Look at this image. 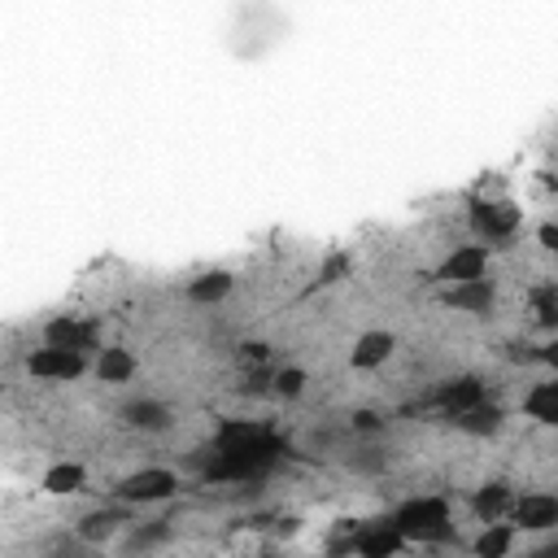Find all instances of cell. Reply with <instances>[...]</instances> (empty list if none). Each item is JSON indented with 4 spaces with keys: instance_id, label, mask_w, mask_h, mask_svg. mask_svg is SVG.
I'll list each match as a JSON object with an SVG mask.
<instances>
[{
    "instance_id": "9a60e30c",
    "label": "cell",
    "mask_w": 558,
    "mask_h": 558,
    "mask_svg": "<svg viewBox=\"0 0 558 558\" xmlns=\"http://www.w3.org/2000/svg\"><path fill=\"white\" fill-rule=\"evenodd\" d=\"M449 423H453L458 432H466V436H497V432H501V423H506V410H501V405H493V401H480V405H471V410L453 414Z\"/></svg>"
},
{
    "instance_id": "2e32d148",
    "label": "cell",
    "mask_w": 558,
    "mask_h": 558,
    "mask_svg": "<svg viewBox=\"0 0 558 558\" xmlns=\"http://www.w3.org/2000/svg\"><path fill=\"white\" fill-rule=\"evenodd\" d=\"M39 488H44L48 497H74V493L87 488V466H83V462H52V466L44 471Z\"/></svg>"
},
{
    "instance_id": "4316f807",
    "label": "cell",
    "mask_w": 558,
    "mask_h": 558,
    "mask_svg": "<svg viewBox=\"0 0 558 558\" xmlns=\"http://www.w3.org/2000/svg\"><path fill=\"white\" fill-rule=\"evenodd\" d=\"M536 240H541L549 253H558V227H554V222H545V227L536 231Z\"/></svg>"
},
{
    "instance_id": "7c38bea8",
    "label": "cell",
    "mask_w": 558,
    "mask_h": 558,
    "mask_svg": "<svg viewBox=\"0 0 558 558\" xmlns=\"http://www.w3.org/2000/svg\"><path fill=\"white\" fill-rule=\"evenodd\" d=\"M118 423L131 432H166L174 423V410L157 397H131L118 405Z\"/></svg>"
},
{
    "instance_id": "cb8c5ba5",
    "label": "cell",
    "mask_w": 558,
    "mask_h": 558,
    "mask_svg": "<svg viewBox=\"0 0 558 558\" xmlns=\"http://www.w3.org/2000/svg\"><path fill=\"white\" fill-rule=\"evenodd\" d=\"M532 310H536V323L541 327H558V288H545L532 296Z\"/></svg>"
},
{
    "instance_id": "83f0119b",
    "label": "cell",
    "mask_w": 558,
    "mask_h": 558,
    "mask_svg": "<svg viewBox=\"0 0 558 558\" xmlns=\"http://www.w3.org/2000/svg\"><path fill=\"white\" fill-rule=\"evenodd\" d=\"M240 362H266V344H240Z\"/></svg>"
},
{
    "instance_id": "d6986e66",
    "label": "cell",
    "mask_w": 558,
    "mask_h": 558,
    "mask_svg": "<svg viewBox=\"0 0 558 558\" xmlns=\"http://www.w3.org/2000/svg\"><path fill=\"white\" fill-rule=\"evenodd\" d=\"M235 288V279H231V270H205V275H196V279H187V288H183V296L192 301V305H218L227 292Z\"/></svg>"
},
{
    "instance_id": "d4e9b609",
    "label": "cell",
    "mask_w": 558,
    "mask_h": 558,
    "mask_svg": "<svg viewBox=\"0 0 558 558\" xmlns=\"http://www.w3.org/2000/svg\"><path fill=\"white\" fill-rule=\"evenodd\" d=\"M536 362H545V366L558 375V336H554V340H545V344L536 349Z\"/></svg>"
},
{
    "instance_id": "5bb4252c",
    "label": "cell",
    "mask_w": 558,
    "mask_h": 558,
    "mask_svg": "<svg viewBox=\"0 0 558 558\" xmlns=\"http://www.w3.org/2000/svg\"><path fill=\"white\" fill-rule=\"evenodd\" d=\"M510 506H514V488H510L506 480H488V484H484V488H475V497H471V514H475L480 523L506 519V514H510Z\"/></svg>"
},
{
    "instance_id": "e0dca14e",
    "label": "cell",
    "mask_w": 558,
    "mask_h": 558,
    "mask_svg": "<svg viewBox=\"0 0 558 558\" xmlns=\"http://www.w3.org/2000/svg\"><path fill=\"white\" fill-rule=\"evenodd\" d=\"M135 371H140V362H135L131 349H122V344L96 349V375H100V384H126Z\"/></svg>"
},
{
    "instance_id": "4fadbf2b",
    "label": "cell",
    "mask_w": 558,
    "mask_h": 558,
    "mask_svg": "<svg viewBox=\"0 0 558 558\" xmlns=\"http://www.w3.org/2000/svg\"><path fill=\"white\" fill-rule=\"evenodd\" d=\"M392 349H397L392 331H362L353 340V349H349V366L353 371H375V366H384L392 357Z\"/></svg>"
},
{
    "instance_id": "44dd1931",
    "label": "cell",
    "mask_w": 558,
    "mask_h": 558,
    "mask_svg": "<svg viewBox=\"0 0 558 558\" xmlns=\"http://www.w3.org/2000/svg\"><path fill=\"white\" fill-rule=\"evenodd\" d=\"M514 523H501V519H493V523H484V532L471 541V549L480 554V558H501V554H510L514 549Z\"/></svg>"
},
{
    "instance_id": "ac0fdd59",
    "label": "cell",
    "mask_w": 558,
    "mask_h": 558,
    "mask_svg": "<svg viewBox=\"0 0 558 558\" xmlns=\"http://www.w3.org/2000/svg\"><path fill=\"white\" fill-rule=\"evenodd\" d=\"M523 414L545 423V427H558V375L545 379V384H532L523 392Z\"/></svg>"
},
{
    "instance_id": "3957f363",
    "label": "cell",
    "mask_w": 558,
    "mask_h": 558,
    "mask_svg": "<svg viewBox=\"0 0 558 558\" xmlns=\"http://www.w3.org/2000/svg\"><path fill=\"white\" fill-rule=\"evenodd\" d=\"M466 222H471L480 244H501V240H510L519 231V209L510 201H475Z\"/></svg>"
},
{
    "instance_id": "52a82bcc",
    "label": "cell",
    "mask_w": 558,
    "mask_h": 558,
    "mask_svg": "<svg viewBox=\"0 0 558 558\" xmlns=\"http://www.w3.org/2000/svg\"><path fill=\"white\" fill-rule=\"evenodd\" d=\"M480 275H488V248L484 244H453L445 257H440V266H436V283L440 288H449V283H466V279H480Z\"/></svg>"
},
{
    "instance_id": "5b68a950",
    "label": "cell",
    "mask_w": 558,
    "mask_h": 558,
    "mask_svg": "<svg viewBox=\"0 0 558 558\" xmlns=\"http://www.w3.org/2000/svg\"><path fill=\"white\" fill-rule=\"evenodd\" d=\"M253 449H279L270 427H262L253 418H227L214 432V453H253Z\"/></svg>"
},
{
    "instance_id": "ba28073f",
    "label": "cell",
    "mask_w": 558,
    "mask_h": 558,
    "mask_svg": "<svg viewBox=\"0 0 558 558\" xmlns=\"http://www.w3.org/2000/svg\"><path fill=\"white\" fill-rule=\"evenodd\" d=\"M440 301H445L449 310H458V314L484 318V314H493V305H497V283H493L488 275L466 279V283H449V288L440 292Z\"/></svg>"
},
{
    "instance_id": "8992f818",
    "label": "cell",
    "mask_w": 558,
    "mask_h": 558,
    "mask_svg": "<svg viewBox=\"0 0 558 558\" xmlns=\"http://www.w3.org/2000/svg\"><path fill=\"white\" fill-rule=\"evenodd\" d=\"M410 541H405V532L392 523V514L388 519H371V523H362V527H353V554H362V558H392V554H401Z\"/></svg>"
},
{
    "instance_id": "603a6c76",
    "label": "cell",
    "mask_w": 558,
    "mask_h": 558,
    "mask_svg": "<svg viewBox=\"0 0 558 558\" xmlns=\"http://www.w3.org/2000/svg\"><path fill=\"white\" fill-rule=\"evenodd\" d=\"M170 536V523L166 519H153L148 527H135L126 541H122V549H153V545H161Z\"/></svg>"
},
{
    "instance_id": "484cf974",
    "label": "cell",
    "mask_w": 558,
    "mask_h": 558,
    "mask_svg": "<svg viewBox=\"0 0 558 558\" xmlns=\"http://www.w3.org/2000/svg\"><path fill=\"white\" fill-rule=\"evenodd\" d=\"M353 427H357V432H379V427H384V418H379V414H371V410H357V414H353Z\"/></svg>"
},
{
    "instance_id": "277c9868",
    "label": "cell",
    "mask_w": 558,
    "mask_h": 558,
    "mask_svg": "<svg viewBox=\"0 0 558 558\" xmlns=\"http://www.w3.org/2000/svg\"><path fill=\"white\" fill-rule=\"evenodd\" d=\"M26 371L35 379H48V384H70L87 371V353L78 349H61V344H39L31 357H26Z\"/></svg>"
},
{
    "instance_id": "7402d4cb",
    "label": "cell",
    "mask_w": 558,
    "mask_h": 558,
    "mask_svg": "<svg viewBox=\"0 0 558 558\" xmlns=\"http://www.w3.org/2000/svg\"><path fill=\"white\" fill-rule=\"evenodd\" d=\"M305 371L301 366H279V371H270V392L275 397H283V401H292V397H301L305 392Z\"/></svg>"
},
{
    "instance_id": "30bf717a",
    "label": "cell",
    "mask_w": 558,
    "mask_h": 558,
    "mask_svg": "<svg viewBox=\"0 0 558 558\" xmlns=\"http://www.w3.org/2000/svg\"><path fill=\"white\" fill-rule=\"evenodd\" d=\"M510 523L519 532H554L558 527V493H523V497H514Z\"/></svg>"
},
{
    "instance_id": "8fae6325",
    "label": "cell",
    "mask_w": 558,
    "mask_h": 558,
    "mask_svg": "<svg viewBox=\"0 0 558 558\" xmlns=\"http://www.w3.org/2000/svg\"><path fill=\"white\" fill-rule=\"evenodd\" d=\"M480 401H488V384H484L480 375L445 379V384L432 392V405H436L445 418H453V414H462V410H471V405H480Z\"/></svg>"
},
{
    "instance_id": "7a4b0ae2",
    "label": "cell",
    "mask_w": 558,
    "mask_h": 558,
    "mask_svg": "<svg viewBox=\"0 0 558 558\" xmlns=\"http://www.w3.org/2000/svg\"><path fill=\"white\" fill-rule=\"evenodd\" d=\"M179 488H183L179 471H170V466H140V471H131V475H122L113 484V501H122V506H157V501H170Z\"/></svg>"
},
{
    "instance_id": "ffe728a7",
    "label": "cell",
    "mask_w": 558,
    "mask_h": 558,
    "mask_svg": "<svg viewBox=\"0 0 558 558\" xmlns=\"http://www.w3.org/2000/svg\"><path fill=\"white\" fill-rule=\"evenodd\" d=\"M122 523H126L122 510H92V514H83V519L74 523V532H78V541H87V545H105V541H113V536L122 532Z\"/></svg>"
},
{
    "instance_id": "9c48e42d",
    "label": "cell",
    "mask_w": 558,
    "mask_h": 558,
    "mask_svg": "<svg viewBox=\"0 0 558 558\" xmlns=\"http://www.w3.org/2000/svg\"><path fill=\"white\" fill-rule=\"evenodd\" d=\"M44 344H61V349H78V353H92L100 349V331L92 318H78V314H57L44 323Z\"/></svg>"
},
{
    "instance_id": "f1b7e54d",
    "label": "cell",
    "mask_w": 558,
    "mask_h": 558,
    "mask_svg": "<svg viewBox=\"0 0 558 558\" xmlns=\"http://www.w3.org/2000/svg\"><path fill=\"white\" fill-rule=\"evenodd\" d=\"M536 554H558V541H549V545H541Z\"/></svg>"
},
{
    "instance_id": "6da1fadb",
    "label": "cell",
    "mask_w": 558,
    "mask_h": 558,
    "mask_svg": "<svg viewBox=\"0 0 558 558\" xmlns=\"http://www.w3.org/2000/svg\"><path fill=\"white\" fill-rule=\"evenodd\" d=\"M392 523L405 532V541H440L449 536V501L445 497H405L397 510H392Z\"/></svg>"
}]
</instances>
